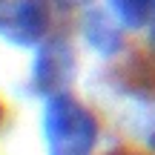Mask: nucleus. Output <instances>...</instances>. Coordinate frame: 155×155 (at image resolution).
Masks as SVG:
<instances>
[{
	"label": "nucleus",
	"mask_w": 155,
	"mask_h": 155,
	"mask_svg": "<svg viewBox=\"0 0 155 155\" xmlns=\"http://www.w3.org/2000/svg\"><path fill=\"white\" fill-rule=\"evenodd\" d=\"M147 147L155 152V124H152V129H150V135H147Z\"/></svg>",
	"instance_id": "nucleus-6"
},
{
	"label": "nucleus",
	"mask_w": 155,
	"mask_h": 155,
	"mask_svg": "<svg viewBox=\"0 0 155 155\" xmlns=\"http://www.w3.org/2000/svg\"><path fill=\"white\" fill-rule=\"evenodd\" d=\"M69 3H86V0H69Z\"/></svg>",
	"instance_id": "nucleus-7"
},
{
	"label": "nucleus",
	"mask_w": 155,
	"mask_h": 155,
	"mask_svg": "<svg viewBox=\"0 0 155 155\" xmlns=\"http://www.w3.org/2000/svg\"><path fill=\"white\" fill-rule=\"evenodd\" d=\"M83 35H86L89 46L98 49L101 55H115L124 43L121 29L115 26V20L106 12H89L86 20H83Z\"/></svg>",
	"instance_id": "nucleus-4"
},
{
	"label": "nucleus",
	"mask_w": 155,
	"mask_h": 155,
	"mask_svg": "<svg viewBox=\"0 0 155 155\" xmlns=\"http://www.w3.org/2000/svg\"><path fill=\"white\" fill-rule=\"evenodd\" d=\"M75 78V52L66 40H49L40 46L32 69V86L38 95L55 98L66 95L69 83Z\"/></svg>",
	"instance_id": "nucleus-3"
},
{
	"label": "nucleus",
	"mask_w": 155,
	"mask_h": 155,
	"mask_svg": "<svg viewBox=\"0 0 155 155\" xmlns=\"http://www.w3.org/2000/svg\"><path fill=\"white\" fill-rule=\"evenodd\" d=\"M49 29V0H0V38L35 46Z\"/></svg>",
	"instance_id": "nucleus-2"
},
{
	"label": "nucleus",
	"mask_w": 155,
	"mask_h": 155,
	"mask_svg": "<svg viewBox=\"0 0 155 155\" xmlns=\"http://www.w3.org/2000/svg\"><path fill=\"white\" fill-rule=\"evenodd\" d=\"M43 138L49 155H92L98 144V118L72 95H55L43 109Z\"/></svg>",
	"instance_id": "nucleus-1"
},
{
	"label": "nucleus",
	"mask_w": 155,
	"mask_h": 155,
	"mask_svg": "<svg viewBox=\"0 0 155 155\" xmlns=\"http://www.w3.org/2000/svg\"><path fill=\"white\" fill-rule=\"evenodd\" d=\"M112 12L129 29L155 23V0H112Z\"/></svg>",
	"instance_id": "nucleus-5"
},
{
	"label": "nucleus",
	"mask_w": 155,
	"mask_h": 155,
	"mask_svg": "<svg viewBox=\"0 0 155 155\" xmlns=\"http://www.w3.org/2000/svg\"><path fill=\"white\" fill-rule=\"evenodd\" d=\"M0 121H3V104H0Z\"/></svg>",
	"instance_id": "nucleus-8"
},
{
	"label": "nucleus",
	"mask_w": 155,
	"mask_h": 155,
	"mask_svg": "<svg viewBox=\"0 0 155 155\" xmlns=\"http://www.w3.org/2000/svg\"><path fill=\"white\" fill-rule=\"evenodd\" d=\"M152 46H155V29H152Z\"/></svg>",
	"instance_id": "nucleus-9"
}]
</instances>
